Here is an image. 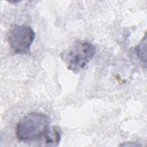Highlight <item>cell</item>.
<instances>
[{"label": "cell", "instance_id": "6da1fadb", "mask_svg": "<svg viewBox=\"0 0 147 147\" xmlns=\"http://www.w3.org/2000/svg\"><path fill=\"white\" fill-rule=\"evenodd\" d=\"M96 53L95 47L87 41L78 40L60 53V57L68 69L77 73L83 69Z\"/></svg>", "mask_w": 147, "mask_h": 147}, {"label": "cell", "instance_id": "7a4b0ae2", "mask_svg": "<svg viewBox=\"0 0 147 147\" xmlns=\"http://www.w3.org/2000/svg\"><path fill=\"white\" fill-rule=\"evenodd\" d=\"M49 118L38 112L29 113L22 117L16 127V135L21 141L36 140L42 136L49 129Z\"/></svg>", "mask_w": 147, "mask_h": 147}, {"label": "cell", "instance_id": "3957f363", "mask_svg": "<svg viewBox=\"0 0 147 147\" xmlns=\"http://www.w3.org/2000/svg\"><path fill=\"white\" fill-rule=\"evenodd\" d=\"M7 40L13 51L17 54H26L30 51L35 38V32L29 26L14 25L7 33Z\"/></svg>", "mask_w": 147, "mask_h": 147}, {"label": "cell", "instance_id": "277c9868", "mask_svg": "<svg viewBox=\"0 0 147 147\" xmlns=\"http://www.w3.org/2000/svg\"><path fill=\"white\" fill-rule=\"evenodd\" d=\"M61 129L58 126L49 127L44 136L45 143L49 145H58L61 140Z\"/></svg>", "mask_w": 147, "mask_h": 147}, {"label": "cell", "instance_id": "5b68a950", "mask_svg": "<svg viewBox=\"0 0 147 147\" xmlns=\"http://www.w3.org/2000/svg\"><path fill=\"white\" fill-rule=\"evenodd\" d=\"M146 37L144 36V38L140 41L139 44L135 48V51L138 59L144 64H146Z\"/></svg>", "mask_w": 147, "mask_h": 147}, {"label": "cell", "instance_id": "8992f818", "mask_svg": "<svg viewBox=\"0 0 147 147\" xmlns=\"http://www.w3.org/2000/svg\"><path fill=\"white\" fill-rule=\"evenodd\" d=\"M119 146H141V145L138 144V143L134 142H126L122 144H120Z\"/></svg>", "mask_w": 147, "mask_h": 147}]
</instances>
